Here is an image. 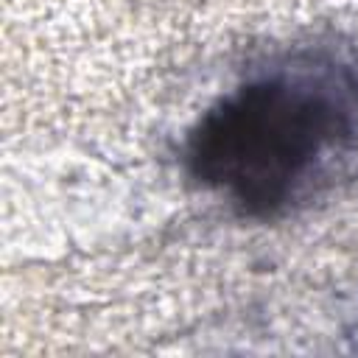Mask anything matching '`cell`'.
Listing matches in <instances>:
<instances>
[{
    "label": "cell",
    "instance_id": "6da1fadb",
    "mask_svg": "<svg viewBox=\"0 0 358 358\" xmlns=\"http://www.w3.org/2000/svg\"><path fill=\"white\" fill-rule=\"evenodd\" d=\"M358 154V70L302 59L218 98L185 140V168L249 218H274L313 196Z\"/></svg>",
    "mask_w": 358,
    "mask_h": 358
}]
</instances>
